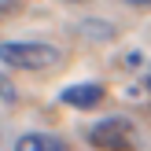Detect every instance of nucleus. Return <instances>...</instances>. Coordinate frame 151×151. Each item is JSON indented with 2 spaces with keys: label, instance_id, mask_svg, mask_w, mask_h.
Returning a JSON list of instances; mask_svg holds the SVG:
<instances>
[{
  "label": "nucleus",
  "instance_id": "nucleus-1",
  "mask_svg": "<svg viewBox=\"0 0 151 151\" xmlns=\"http://www.w3.org/2000/svg\"><path fill=\"white\" fill-rule=\"evenodd\" d=\"M0 63L11 70H48L59 63V48L41 41H4L0 44Z\"/></svg>",
  "mask_w": 151,
  "mask_h": 151
},
{
  "label": "nucleus",
  "instance_id": "nucleus-2",
  "mask_svg": "<svg viewBox=\"0 0 151 151\" xmlns=\"http://www.w3.org/2000/svg\"><path fill=\"white\" fill-rule=\"evenodd\" d=\"M88 144L100 147V151H137L140 137H137V125L129 118L114 114V118H103L88 129Z\"/></svg>",
  "mask_w": 151,
  "mask_h": 151
},
{
  "label": "nucleus",
  "instance_id": "nucleus-3",
  "mask_svg": "<svg viewBox=\"0 0 151 151\" xmlns=\"http://www.w3.org/2000/svg\"><path fill=\"white\" fill-rule=\"evenodd\" d=\"M59 100L66 107H78V111H88V107H100L103 100V85L100 81H81V85H66L59 92Z\"/></svg>",
  "mask_w": 151,
  "mask_h": 151
},
{
  "label": "nucleus",
  "instance_id": "nucleus-4",
  "mask_svg": "<svg viewBox=\"0 0 151 151\" xmlns=\"http://www.w3.org/2000/svg\"><path fill=\"white\" fill-rule=\"evenodd\" d=\"M15 151H70V147H66V140L48 137V133H26V137H19Z\"/></svg>",
  "mask_w": 151,
  "mask_h": 151
},
{
  "label": "nucleus",
  "instance_id": "nucleus-5",
  "mask_svg": "<svg viewBox=\"0 0 151 151\" xmlns=\"http://www.w3.org/2000/svg\"><path fill=\"white\" fill-rule=\"evenodd\" d=\"M26 7V0H0V22H7V19H15V15Z\"/></svg>",
  "mask_w": 151,
  "mask_h": 151
},
{
  "label": "nucleus",
  "instance_id": "nucleus-6",
  "mask_svg": "<svg viewBox=\"0 0 151 151\" xmlns=\"http://www.w3.org/2000/svg\"><path fill=\"white\" fill-rule=\"evenodd\" d=\"M0 100H4V103H15V100H19V92L11 88V81H7L4 74H0Z\"/></svg>",
  "mask_w": 151,
  "mask_h": 151
},
{
  "label": "nucleus",
  "instance_id": "nucleus-7",
  "mask_svg": "<svg viewBox=\"0 0 151 151\" xmlns=\"http://www.w3.org/2000/svg\"><path fill=\"white\" fill-rule=\"evenodd\" d=\"M125 4H133V7H151V0H125Z\"/></svg>",
  "mask_w": 151,
  "mask_h": 151
}]
</instances>
